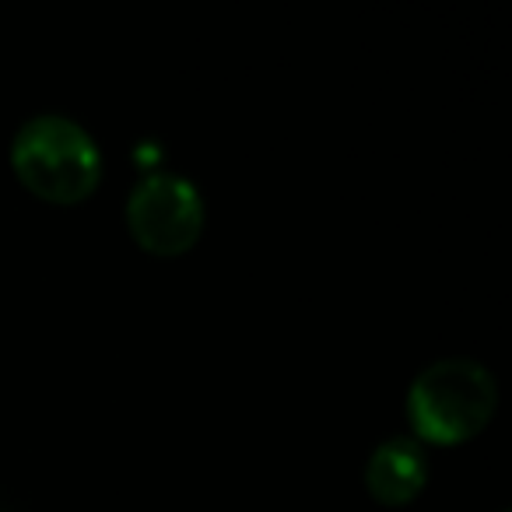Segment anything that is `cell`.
<instances>
[{
  "label": "cell",
  "instance_id": "obj_2",
  "mask_svg": "<svg viewBox=\"0 0 512 512\" xmlns=\"http://www.w3.org/2000/svg\"><path fill=\"white\" fill-rule=\"evenodd\" d=\"M498 407V383L474 358H439L414 376L407 390V421L425 446H460L481 435Z\"/></svg>",
  "mask_w": 512,
  "mask_h": 512
},
{
  "label": "cell",
  "instance_id": "obj_3",
  "mask_svg": "<svg viewBox=\"0 0 512 512\" xmlns=\"http://www.w3.org/2000/svg\"><path fill=\"white\" fill-rule=\"evenodd\" d=\"M130 239L151 256H183L204 235V197L179 172H148L127 197Z\"/></svg>",
  "mask_w": 512,
  "mask_h": 512
},
{
  "label": "cell",
  "instance_id": "obj_4",
  "mask_svg": "<svg viewBox=\"0 0 512 512\" xmlns=\"http://www.w3.org/2000/svg\"><path fill=\"white\" fill-rule=\"evenodd\" d=\"M428 484V453L414 435H393L372 449L365 463V488L386 509L411 505Z\"/></svg>",
  "mask_w": 512,
  "mask_h": 512
},
{
  "label": "cell",
  "instance_id": "obj_1",
  "mask_svg": "<svg viewBox=\"0 0 512 512\" xmlns=\"http://www.w3.org/2000/svg\"><path fill=\"white\" fill-rule=\"evenodd\" d=\"M11 169L32 197L57 207L85 204L102 183V151L78 120L39 113L11 141Z\"/></svg>",
  "mask_w": 512,
  "mask_h": 512
}]
</instances>
